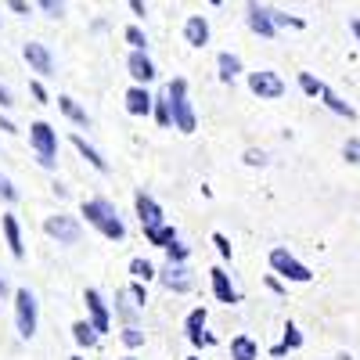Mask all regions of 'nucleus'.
<instances>
[{
	"label": "nucleus",
	"instance_id": "obj_47",
	"mask_svg": "<svg viewBox=\"0 0 360 360\" xmlns=\"http://www.w3.org/2000/svg\"><path fill=\"white\" fill-rule=\"evenodd\" d=\"M335 360H353V356H349V353H339V356H335Z\"/></svg>",
	"mask_w": 360,
	"mask_h": 360
},
{
	"label": "nucleus",
	"instance_id": "obj_19",
	"mask_svg": "<svg viewBox=\"0 0 360 360\" xmlns=\"http://www.w3.org/2000/svg\"><path fill=\"white\" fill-rule=\"evenodd\" d=\"M72 144H76V152H79V155H83V159H86L90 166H94V169H101V173H108V162L101 159V152H98V148H90V144H86V141H83L79 134L72 137Z\"/></svg>",
	"mask_w": 360,
	"mask_h": 360
},
{
	"label": "nucleus",
	"instance_id": "obj_2",
	"mask_svg": "<svg viewBox=\"0 0 360 360\" xmlns=\"http://www.w3.org/2000/svg\"><path fill=\"white\" fill-rule=\"evenodd\" d=\"M169 94V108H173V127L180 134H191L195 130V112H191V101H188V79H173L166 86Z\"/></svg>",
	"mask_w": 360,
	"mask_h": 360
},
{
	"label": "nucleus",
	"instance_id": "obj_13",
	"mask_svg": "<svg viewBox=\"0 0 360 360\" xmlns=\"http://www.w3.org/2000/svg\"><path fill=\"white\" fill-rule=\"evenodd\" d=\"M137 217H141V227H159L162 224V209L155 198H148L144 191L137 195Z\"/></svg>",
	"mask_w": 360,
	"mask_h": 360
},
{
	"label": "nucleus",
	"instance_id": "obj_45",
	"mask_svg": "<svg viewBox=\"0 0 360 360\" xmlns=\"http://www.w3.org/2000/svg\"><path fill=\"white\" fill-rule=\"evenodd\" d=\"M349 29H353V37L360 40V18H353V22H349Z\"/></svg>",
	"mask_w": 360,
	"mask_h": 360
},
{
	"label": "nucleus",
	"instance_id": "obj_38",
	"mask_svg": "<svg viewBox=\"0 0 360 360\" xmlns=\"http://www.w3.org/2000/svg\"><path fill=\"white\" fill-rule=\"evenodd\" d=\"M213 245L220 249V256H224V259H231V242H227L224 234H213Z\"/></svg>",
	"mask_w": 360,
	"mask_h": 360
},
{
	"label": "nucleus",
	"instance_id": "obj_9",
	"mask_svg": "<svg viewBox=\"0 0 360 360\" xmlns=\"http://www.w3.org/2000/svg\"><path fill=\"white\" fill-rule=\"evenodd\" d=\"M245 18H249V29L252 33H259L263 40H270L278 33V25H274V18H270V8H259V4H249V11H245Z\"/></svg>",
	"mask_w": 360,
	"mask_h": 360
},
{
	"label": "nucleus",
	"instance_id": "obj_24",
	"mask_svg": "<svg viewBox=\"0 0 360 360\" xmlns=\"http://www.w3.org/2000/svg\"><path fill=\"white\" fill-rule=\"evenodd\" d=\"M58 108H62L69 119H72V123H79V127H86V112L72 101V98H58Z\"/></svg>",
	"mask_w": 360,
	"mask_h": 360
},
{
	"label": "nucleus",
	"instance_id": "obj_26",
	"mask_svg": "<svg viewBox=\"0 0 360 360\" xmlns=\"http://www.w3.org/2000/svg\"><path fill=\"white\" fill-rule=\"evenodd\" d=\"M152 108H155V119H159L162 127H173V108H169V94H166V98H155V101H152Z\"/></svg>",
	"mask_w": 360,
	"mask_h": 360
},
{
	"label": "nucleus",
	"instance_id": "obj_11",
	"mask_svg": "<svg viewBox=\"0 0 360 360\" xmlns=\"http://www.w3.org/2000/svg\"><path fill=\"white\" fill-rule=\"evenodd\" d=\"M25 62L33 65V72H40V76H51L54 72V58H51V51L44 47V44H25Z\"/></svg>",
	"mask_w": 360,
	"mask_h": 360
},
{
	"label": "nucleus",
	"instance_id": "obj_51",
	"mask_svg": "<svg viewBox=\"0 0 360 360\" xmlns=\"http://www.w3.org/2000/svg\"><path fill=\"white\" fill-rule=\"evenodd\" d=\"M72 360H79V356H72Z\"/></svg>",
	"mask_w": 360,
	"mask_h": 360
},
{
	"label": "nucleus",
	"instance_id": "obj_33",
	"mask_svg": "<svg viewBox=\"0 0 360 360\" xmlns=\"http://www.w3.org/2000/svg\"><path fill=\"white\" fill-rule=\"evenodd\" d=\"M127 299H134V307H144V303H148L144 285H130V288H127Z\"/></svg>",
	"mask_w": 360,
	"mask_h": 360
},
{
	"label": "nucleus",
	"instance_id": "obj_30",
	"mask_svg": "<svg viewBox=\"0 0 360 360\" xmlns=\"http://www.w3.org/2000/svg\"><path fill=\"white\" fill-rule=\"evenodd\" d=\"M127 44H134V51H144V47H148V37L141 33L137 25H130V29H127Z\"/></svg>",
	"mask_w": 360,
	"mask_h": 360
},
{
	"label": "nucleus",
	"instance_id": "obj_3",
	"mask_svg": "<svg viewBox=\"0 0 360 360\" xmlns=\"http://www.w3.org/2000/svg\"><path fill=\"white\" fill-rule=\"evenodd\" d=\"M29 144H33L40 166L54 169V162H58V134L47 123H33V127H29Z\"/></svg>",
	"mask_w": 360,
	"mask_h": 360
},
{
	"label": "nucleus",
	"instance_id": "obj_40",
	"mask_svg": "<svg viewBox=\"0 0 360 360\" xmlns=\"http://www.w3.org/2000/svg\"><path fill=\"white\" fill-rule=\"evenodd\" d=\"M8 8H11L15 15H29V4H25V0H8Z\"/></svg>",
	"mask_w": 360,
	"mask_h": 360
},
{
	"label": "nucleus",
	"instance_id": "obj_50",
	"mask_svg": "<svg viewBox=\"0 0 360 360\" xmlns=\"http://www.w3.org/2000/svg\"><path fill=\"white\" fill-rule=\"evenodd\" d=\"M188 360H198V356H188Z\"/></svg>",
	"mask_w": 360,
	"mask_h": 360
},
{
	"label": "nucleus",
	"instance_id": "obj_43",
	"mask_svg": "<svg viewBox=\"0 0 360 360\" xmlns=\"http://www.w3.org/2000/svg\"><path fill=\"white\" fill-rule=\"evenodd\" d=\"M8 105H15V101H11V94H8V90L0 86V108H8Z\"/></svg>",
	"mask_w": 360,
	"mask_h": 360
},
{
	"label": "nucleus",
	"instance_id": "obj_6",
	"mask_svg": "<svg viewBox=\"0 0 360 360\" xmlns=\"http://www.w3.org/2000/svg\"><path fill=\"white\" fill-rule=\"evenodd\" d=\"M249 90L256 98H263V101H278L285 94V83H281L278 72H252L249 76Z\"/></svg>",
	"mask_w": 360,
	"mask_h": 360
},
{
	"label": "nucleus",
	"instance_id": "obj_14",
	"mask_svg": "<svg viewBox=\"0 0 360 360\" xmlns=\"http://www.w3.org/2000/svg\"><path fill=\"white\" fill-rule=\"evenodd\" d=\"M184 40H188L191 47H205V44H209V22H205L202 15H191V18L184 22Z\"/></svg>",
	"mask_w": 360,
	"mask_h": 360
},
{
	"label": "nucleus",
	"instance_id": "obj_41",
	"mask_svg": "<svg viewBox=\"0 0 360 360\" xmlns=\"http://www.w3.org/2000/svg\"><path fill=\"white\" fill-rule=\"evenodd\" d=\"M130 11H134L137 18H144V15H148V8H144V0H130Z\"/></svg>",
	"mask_w": 360,
	"mask_h": 360
},
{
	"label": "nucleus",
	"instance_id": "obj_15",
	"mask_svg": "<svg viewBox=\"0 0 360 360\" xmlns=\"http://www.w3.org/2000/svg\"><path fill=\"white\" fill-rule=\"evenodd\" d=\"M152 94H148V90L144 86H134V90H127V112L130 115H148V112H152Z\"/></svg>",
	"mask_w": 360,
	"mask_h": 360
},
{
	"label": "nucleus",
	"instance_id": "obj_37",
	"mask_svg": "<svg viewBox=\"0 0 360 360\" xmlns=\"http://www.w3.org/2000/svg\"><path fill=\"white\" fill-rule=\"evenodd\" d=\"M245 162H249V166H266V152H256V148H249Z\"/></svg>",
	"mask_w": 360,
	"mask_h": 360
},
{
	"label": "nucleus",
	"instance_id": "obj_28",
	"mask_svg": "<svg viewBox=\"0 0 360 360\" xmlns=\"http://www.w3.org/2000/svg\"><path fill=\"white\" fill-rule=\"evenodd\" d=\"M37 4L44 8L47 18H62L65 15V0H37Z\"/></svg>",
	"mask_w": 360,
	"mask_h": 360
},
{
	"label": "nucleus",
	"instance_id": "obj_16",
	"mask_svg": "<svg viewBox=\"0 0 360 360\" xmlns=\"http://www.w3.org/2000/svg\"><path fill=\"white\" fill-rule=\"evenodd\" d=\"M0 227H4V238H8V249H11V256H18V259H22L25 245H22V231H18V220L8 213V217H0Z\"/></svg>",
	"mask_w": 360,
	"mask_h": 360
},
{
	"label": "nucleus",
	"instance_id": "obj_29",
	"mask_svg": "<svg viewBox=\"0 0 360 360\" xmlns=\"http://www.w3.org/2000/svg\"><path fill=\"white\" fill-rule=\"evenodd\" d=\"M285 349H299V346H303V335H299V328L295 324H288L285 328V342H281Z\"/></svg>",
	"mask_w": 360,
	"mask_h": 360
},
{
	"label": "nucleus",
	"instance_id": "obj_49",
	"mask_svg": "<svg viewBox=\"0 0 360 360\" xmlns=\"http://www.w3.org/2000/svg\"><path fill=\"white\" fill-rule=\"evenodd\" d=\"M123 360H134V356H123Z\"/></svg>",
	"mask_w": 360,
	"mask_h": 360
},
{
	"label": "nucleus",
	"instance_id": "obj_36",
	"mask_svg": "<svg viewBox=\"0 0 360 360\" xmlns=\"http://www.w3.org/2000/svg\"><path fill=\"white\" fill-rule=\"evenodd\" d=\"M184 259H188V245L173 242V245H169V263H184Z\"/></svg>",
	"mask_w": 360,
	"mask_h": 360
},
{
	"label": "nucleus",
	"instance_id": "obj_7",
	"mask_svg": "<svg viewBox=\"0 0 360 360\" xmlns=\"http://www.w3.org/2000/svg\"><path fill=\"white\" fill-rule=\"evenodd\" d=\"M44 231L54 238L58 245H76V242H79V224H76L72 217H47Z\"/></svg>",
	"mask_w": 360,
	"mask_h": 360
},
{
	"label": "nucleus",
	"instance_id": "obj_48",
	"mask_svg": "<svg viewBox=\"0 0 360 360\" xmlns=\"http://www.w3.org/2000/svg\"><path fill=\"white\" fill-rule=\"evenodd\" d=\"M209 4H220V0H209Z\"/></svg>",
	"mask_w": 360,
	"mask_h": 360
},
{
	"label": "nucleus",
	"instance_id": "obj_27",
	"mask_svg": "<svg viewBox=\"0 0 360 360\" xmlns=\"http://www.w3.org/2000/svg\"><path fill=\"white\" fill-rule=\"evenodd\" d=\"M130 274H134L137 281H152V278H155V266L148 263V259H134V263H130Z\"/></svg>",
	"mask_w": 360,
	"mask_h": 360
},
{
	"label": "nucleus",
	"instance_id": "obj_5",
	"mask_svg": "<svg viewBox=\"0 0 360 360\" xmlns=\"http://www.w3.org/2000/svg\"><path fill=\"white\" fill-rule=\"evenodd\" d=\"M270 266H274L281 278H288V281H299V285L314 278V274H310V266H307V263H299V259H295L288 249H274V252H270Z\"/></svg>",
	"mask_w": 360,
	"mask_h": 360
},
{
	"label": "nucleus",
	"instance_id": "obj_10",
	"mask_svg": "<svg viewBox=\"0 0 360 360\" xmlns=\"http://www.w3.org/2000/svg\"><path fill=\"white\" fill-rule=\"evenodd\" d=\"M83 303H86V310H90V324H94V332H108V310H105V303H101V292H98V288H86Z\"/></svg>",
	"mask_w": 360,
	"mask_h": 360
},
{
	"label": "nucleus",
	"instance_id": "obj_17",
	"mask_svg": "<svg viewBox=\"0 0 360 360\" xmlns=\"http://www.w3.org/2000/svg\"><path fill=\"white\" fill-rule=\"evenodd\" d=\"M209 274H213V292H217V299L220 303H238V292H234V285H231V278L224 274V270L217 266V270H209Z\"/></svg>",
	"mask_w": 360,
	"mask_h": 360
},
{
	"label": "nucleus",
	"instance_id": "obj_44",
	"mask_svg": "<svg viewBox=\"0 0 360 360\" xmlns=\"http://www.w3.org/2000/svg\"><path fill=\"white\" fill-rule=\"evenodd\" d=\"M0 130H4V134H18V130H15V123H11V119H0Z\"/></svg>",
	"mask_w": 360,
	"mask_h": 360
},
{
	"label": "nucleus",
	"instance_id": "obj_21",
	"mask_svg": "<svg viewBox=\"0 0 360 360\" xmlns=\"http://www.w3.org/2000/svg\"><path fill=\"white\" fill-rule=\"evenodd\" d=\"M256 342L249 339V335H238V339H231V360H256Z\"/></svg>",
	"mask_w": 360,
	"mask_h": 360
},
{
	"label": "nucleus",
	"instance_id": "obj_42",
	"mask_svg": "<svg viewBox=\"0 0 360 360\" xmlns=\"http://www.w3.org/2000/svg\"><path fill=\"white\" fill-rule=\"evenodd\" d=\"M29 90H33V98H37V101H47V90H44L40 83H33V86H29Z\"/></svg>",
	"mask_w": 360,
	"mask_h": 360
},
{
	"label": "nucleus",
	"instance_id": "obj_8",
	"mask_svg": "<svg viewBox=\"0 0 360 360\" xmlns=\"http://www.w3.org/2000/svg\"><path fill=\"white\" fill-rule=\"evenodd\" d=\"M159 278H162V285H166L169 292H191V288H195V278H191V270H188L184 263H169Z\"/></svg>",
	"mask_w": 360,
	"mask_h": 360
},
{
	"label": "nucleus",
	"instance_id": "obj_31",
	"mask_svg": "<svg viewBox=\"0 0 360 360\" xmlns=\"http://www.w3.org/2000/svg\"><path fill=\"white\" fill-rule=\"evenodd\" d=\"M342 155H346V162L360 166V141H356V137H353V141H346V148H342Z\"/></svg>",
	"mask_w": 360,
	"mask_h": 360
},
{
	"label": "nucleus",
	"instance_id": "obj_39",
	"mask_svg": "<svg viewBox=\"0 0 360 360\" xmlns=\"http://www.w3.org/2000/svg\"><path fill=\"white\" fill-rule=\"evenodd\" d=\"M123 342H127V346H141V342H144V335L137 332V328H127V332H123Z\"/></svg>",
	"mask_w": 360,
	"mask_h": 360
},
{
	"label": "nucleus",
	"instance_id": "obj_34",
	"mask_svg": "<svg viewBox=\"0 0 360 360\" xmlns=\"http://www.w3.org/2000/svg\"><path fill=\"white\" fill-rule=\"evenodd\" d=\"M202 324H205V310H191V317H188V335L202 332Z\"/></svg>",
	"mask_w": 360,
	"mask_h": 360
},
{
	"label": "nucleus",
	"instance_id": "obj_1",
	"mask_svg": "<svg viewBox=\"0 0 360 360\" xmlns=\"http://www.w3.org/2000/svg\"><path fill=\"white\" fill-rule=\"evenodd\" d=\"M83 217H86V224H94L105 238H112V242H119V238L127 234L123 220H119V213H115V205L105 202V198H90V202H83Z\"/></svg>",
	"mask_w": 360,
	"mask_h": 360
},
{
	"label": "nucleus",
	"instance_id": "obj_4",
	"mask_svg": "<svg viewBox=\"0 0 360 360\" xmlns=\"http://www.w3.org/2000/svg\"><path fill=\"white\" fill-rule=\"evenodd\" d=\"M15 324H18V335L22 339H33L37 335V295L29 288L15 292Z\"/></svg>",
	"mask_w": 360,
	"mask_h": 360
},
{
	"label": "nucleus",
	"instance_id": "obj_32",
	"mask_svg": "<svg viewBox=\"0 0 360 360\" xmlns=\"http://www.w3.org/2000/svg\"><path fill=\"white\" fill-rule=\"evenodd\" d=\"M274 25H292V29H303V18H292V15H281V11H270Z\"/></svg>",
	"mask_w": 360,
	"mask_h": 360
},
{
	"label": "nucleus",
	"instance_id": "obj_23",
	"mask_svg": "<svg viewBox=\"0 0 360 360\" xmlns=\"http://www.w3.org/2000/svg\"><path fill=\"white\" fill-rule=\"evenodd\" d=\"M72 335H76V342H79V346H94V342H98L94 324H86V321H76V324H72Z\"/></svg>",
	"mask_w": 360,
	"mask_h": 360
},
{
	"label": "nucleus",
	"instance_id": "obj_35",
	"mask_svg": "<svg viewBox=\"0 0 360 360\" xmlns=\"http://www.w3.org/2000/svg\"><path fill=\"white\" fill-rule=\"evenodd\" d=\"M0 198H4V202H15L18 198V191H15V184H11L8 176H0Z\"/></svg>",
	"mask_w": 360,
	"mask_h": 360
},
{
	"label": "nucleus",
	"instance_id": "obj_46",
	"mask_svg": "<svg viewBox=\"0 0 360 360\" xmlns=\"http://www.w3.org/2000/svg\"><path fill=\"white\" fill-rule=\"evenodd\" d=\"M0 295H8V281L4 278H0Z\"/></svg>",
	"mask_w": 360,
	"mask_h": 360
},
{
	"label": "nucleus",
	"instance_id": "obj_18",
	"mask_svg": "<svg viewBox=\"0 0 360 360\" xmlns=\"http://www.w3.org/2000/svg\"><path fill=\"white\" fill-rule=\"evenodd\" d=\"M321 101H324L328 108H332L335 115H346V119H356V108H353V105H346V101H342V98L335 94V90H332V86H328V83H324V90H321Z\"/></svg>",
	"mask_w": 360,
	"mask_h": 360
},
{
	"label": "nucleus",
	"instance_id": "obj_12",
	"mask_svg": "<svg viewBox=\"0 0 360 360\" xmlns=\"http://www.w3.org/2000/svg\"><path fill=\"white\" fill-rule=\"evenodd\" d=\"M127 69H130V76H134L137 83H152V79H155V65H152V58H148L144 51H134V54H130Z\"/></svg>",
	"mask_w": 360,
	"mask_h": 360
},
{
	"label": "nucleus",
	"instance_id": "obj_20",
	"mask_svg": "<svg viewBox=\"0 0 360 360\" xmlns=\"http://www.w3.org/2000/svg\"><path fill=\"white\" fill-rule=\"evenodd\" d=\"M144 238H148L152 245H159V249H169V245L176 242V231L159 224V227H144Z\"/></svg>",
	"mask_w": 360,
	"mask_h": 360
},
{
	"label": "nucleus",
	"instance_id": "obj_22",
	"mask_svg": "<svg viewBox=\"0 0 360 360\" xmlns=\"http://www.w3.org/2000/svg\"><path fill=\"white\" fill-rule=\"evenodd\" d=\"M217 69H220V79L231 83L238 72H242V62H238V54H227V51H224V54L217 58Z\"/></svg>",
	"mask_w": 360,
	"mask_h": 360
},
{
	"label": "nucleus",
	"instance_id": "obj_25",
	"mask_svg": "<svg viewBox=\"0 0 360 360\" xmlns=\"http://www.w3.org/2000/svg\"><path fill=\"white\" fill-rule=\"evenodd\" d=\"M299 86H303L307 98H321V90H324V83L317 76H310V72H299Z\"/></svg>",
	"mask_w": 360,
	"mask_h": 360
}]
</instances>
